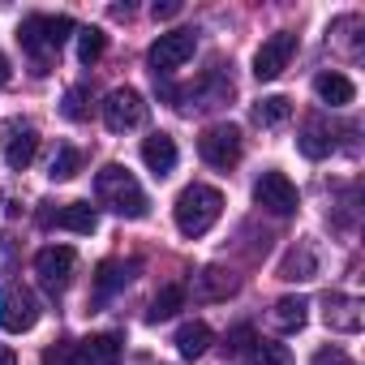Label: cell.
I'll list each match as a JSON object with an SVG mask.
<instances>
[{"instance_id":"obj_31","label":"cell","mask_w":365,"mask_h":365,"mask_svg":"<svg viewBox=\"0 0 365 365\" xmlns=\"http://www.w3.org/2000/svg\"><path fill=\"white\" fill-rule=\"evenodd\" d=\"M309 365H352V356H348L344 348L327 344V348H318V352H314V361H309Z\"/></svg>"},{"instance_id":"obj_9","label":"cell","mask_w":365,"mask_h":365,"mask_svg":"<svg viewBox=\"0 0 365 365\" xmlns=\"http://www.w3.org/2000/svg\"><path fill=\"white\" fill-rule=\"evenodd\" d=\"M142 120H146V99H142L133 86L108 91V99H103V125H108L112 133H129V129H138Z\"/></svg>"},{"instance_id":"obj_17","label":"cell","mask_w":365,"mask_h":365,"mask_svg":"<svg viewBox=\"0 0 365 365\" xmlns=\"http://www.w3.org/2000/svg\"><path fill=\"white\" fill-rule=\"evenodd\" d=\"M314 95H318L327 108H348V103L356 99V86H352V78H348V73L327 69V73H318V78H314Z\"/></svg>"},{"instance_id":"obj_5","label":"cell","mask_w":365,"mask_h":365,"mask_svg":"<svg viewBox=\"0 0 365 365\" xmlns=\"http://www.w3.org/2000/svg\"><path fill=\"white\" fill-rule=\"evenodd\" d=\"M232 95V78L224 69H211L207 78H198L194 86H180V91H168V103L180 108V112H207V108H220L228 103Z\"/></svg>"},{"instance_id":"obj_12","label":"cell","mask_w":365,"mask_h":365,"mask_svg":"<svg viewBox=\"0 0 365 365\" xmlns=\"http://www.w3.org/2000/svg\"><path fill=\"white\" fill-rule=\"evenodd\" d=\"M5 138H0V146H5V163L14 172H26L39 155V129L31 120H5V129H0Z\"/></svg>"},{"instance_id":"obj_13","label":"cell","mask_w":365,"mask_h":365,"mask_svg":"<svg viewBox=\"0 0 365 365\" xmlns=\"http://www.w3.org/2000/svg\"><path fill=\"white\" fill-rule=\"evenodd\" d=\"M39 224H56V228H65V232H78V237H91L95 228H99V211L91 207V202H65V207H56L52 211V202H43V211H39Z\"/></svg>"},{"instance_id":"obj_18","label":"cell","mask_w":365,"mask_h":365,"mask_svg":"<svg viewBox=\"0 0 365 365\" xmlns=\"http://www.w3.org/2000/svg\"><path fill=\"white\" fill-rule=\"evenodd\" d=\"M232 292H237V279L224 267H202L194 275V301H228Z\"/></svg>"},{"instance_id":"obj_10","label":"cell","mask_w":365,"mask_h":365,"mask_svg":"<svg viewBox=\"0 0 365 365\" xmlns=\"http://www.w3.org/2000/svg\"><path fill=\"white\" fill-rule=\"evenodd\" d=\"M297 35L292 31H275L271 39H262V48L254 52V78L258 82H275L284 69H288V61L297 56Z\"/></svg>"},{"instance_id":"obj_20","label":"cell","mask_w":365,"mask_h":365,"mask_svg":"<svg viewBox=\"0 0 365 365\" xmlns=\"http://www.w3.org/2000/svg\"><path fill=\"white\" fill-rule=\"evenodd\" d=\"M314 275H318V254H314V245L297 241V245L284 254V262H279V279H288V284H305V279H314Z\"/></svg>"},{"instance_id":"obj_7","label":"cell","mask_w":365,"mask_h":365,"mask_svg":"<svg viewBox=\"0 0 365 365\" xmlns=\"http://www.w3.org/2000/svg\"><path fill=\"white\" fill-rule=\"evenodd\" d=\"M241 150H245V142H241V129H237V125H211V129H202V138H198V155H202L211 168H220V172L237 168V163H241Z\"/></svg>"},{"instance_id":"obj_2","label":"cell","mask_w":365,"mask_h":365,"mask_svg":"<svg viewBox=\"0 0 365 365\" xmlns=\"http://www.w3.org/2000/svg\"><path fill=\"white\" fill-rule=\"evenodd\" d=\"M224 215V194L215 185H202V180H194V185H185L176 194V207H172V220H176V232L180 237H207Z\"/></svg>"},{"instance_id":"obj_4","label":"cell","mask_w":365,"mask_h":365,"mask_svg":"<svg viewBox=\"0 0 365 365\" xmlns=\"http://www.w3.org/2000/svg\"><path fill=\"white\" fill-rule=\"evenodd\" d=\"M194 52H198V31H168V35H159L150 43L146 65H150V73L159 82V78H172L185 61H194Z\"/></svg>"},{"instance_id":"obj_34","label":"cell","mask_w":365,"mask_h":365,"mask_svg":"<svg viewBox=\"0 0 365 365\" xmlns=\"http://www.w3.org/2000/svg\"><path fill=\"white\" fill-rule=\"evenodd\" d=\"M9 78H14V69H9V56H5V52H0V91H5V86H9Z\"/></svg>"},{"instance_id":"obj_16","label":"cell","mask_w":365,"mask_h":365,"mask_svg":"<svg viewBox=\"0 0 365 365\" xmlns=\"http://www.w3.org/2000/svg\"><path fill=\"white\" fill-rule=\"evenodd\" d=\"M322 305H327V309H322V318H327V327H331V331H344V335H356V331H361V301H356V297L331 292Z\"/></svg>"},{"instance_id":"obj_32","label":"cell","mask_w":365,"mask_h":365,"mask_svg":"<svg viewBox=\"0 0 365 365\" xmlns=\"http://www.w3.org/2000/svg\"><path fill=\"white\" fill-rule=\"evenodd\" d=\"M43 365H73V344H56L43 352Z\"/></svg>"},{"instance_id":"obj_8","label":"cell","mask_w":365,"mask_h":365,"mask_svg":"<svg viewBox=\"0 0 365 365\" xmlns=\"http://www.w3.org/2000/svg\"><path fill=\"white\" fill-rule=\"evenodd\" d=\"M254 202L262 207V211H271V215H297V207H301V194H297V185L284 176V172H262L258 180H254Z\"/></svg>"},{"instance_id":"obj_35","label":"cell","mask_w":365,"mask_h":365,"mask_svg":"<svg viewBox=\"0 0 365 365\" xmlns=\"http://www.w3.org/2000/svg\"><path fill=\"white\" fill-rule=\"evenodd\" d=\"M0 365H18V356H14V348H5V344H0Z\"/></svg>"},{"instance_id":"obj_3","label":"cell","mask_w":365,"mask_h":365,"mask_svg":"<svg viewBox=\"0 0 365 365\" xmlns=\"http://www.w3.org/2000/svg\"><path fill=\"white\" fill-rule=\"evenodd\" d=\"M69 35H73V18H69V14H31V18H22V26H18V43H22V52L35 61V73H48L52 56L65 48Z\"/></svg>"},{"instance_id":"obj_19","label":"cell","mask_w":365,"mask_h":365,"mask_svg":"<svg viewBox=\"0 0 365 365\" xmlns=\"http://www.w3.org/2000/svg\"><path fill=\"white\" fill-rule=\"evenodd\" d=\"M176 138L172 133H150L146 142H142V163L155 172V176H168L172 168H176Z\"/></svg>"},{"instance_id":"obj_23","label":"cell","mask_w":365,"mask_h":365,"mask_svg":"<svg viewBox=\"0 0 365 365\" xmlns=\"http://www.w3.org/2000/svg\"><path fill=\"white\" fill-rule=\"evenodd\" d=\"M271 318H275L279 331H301L305 318H309V301L305 297H279L275 309H271Z\"/></svg>"},{"instance_id":"obj_1","label":"cell","mask_w":365,"mask_h":365,"mask_svg":"<svg viewBox=\"0 0 365 365\" xmlns=\"http://www.w3.org/2000/svg\"><path fill=\"white\" fill-rule=\"evenodd\" d=\"M95 198H99V207H108L120 220H146V211H150L146 190L138 185V176L125 163L99 168V176H95Z\"/></svg>"},{"instance_id":"obj_24","label":"cell","mask_w":365,"mask_h":365,"mask_svg":"<svg viewBox=\"0 0 365 365\" xmlns=\"http://www.w3.org/2000/svg\"><path fill=\"white\" fill-rule=\"evenodd\" d=\"M288 116H292V99H288V95H267V99L254 103V120H258L262 129H275V125H284Z\"/></svg>"},{"instance_id":"obj_29","label":"cell","mask_w":365,"mask_h":365,"mask_svg":"<svg viewBox=\"0 0 365 365\" xmlns=\"http://www.w3.org/2000/svg\"><path fill=\"white\" fill-rule=\"evenodd\" d=\"M61 112H65L69 120H86V116H91V86H82V82H78V86H69V91H65Z\"/></svg>"},{"instance_id":"obj_11","label":"cell","mask_w":365,"mask_h":365,"mask_svg":"<svg viewBox=\"0 0 365 365\" xmlns=\"http://www.w3.org/2000/svg\"><path fill=\"white\" fill-rule=\"evenodd\" d=\"M73 267H78V254H73L69 245H48V250L35 254V275H39V284H43L52 297H61V292L69 288Z\"/></svg>"},{"instance_id":"obj_21","label":"cell","mask_w":365,"mask_h":365,"mask_svg":"<svg viewBox=\"0 0 365 365\" xmlns=\"http://www.w3.org/2000/svg\"><path fill=\"white\" fill-rule=\"evenodd\" d=\"M297 150L305 159H327L335 150V133L322 125V120H305V129L297 133Z\"/></svg>"},{"instance_id":"obj_14","label":"cell","mask_w":365,"mask_h":365,"mask_svg":"<svg viewBox=\"0 0 365 365\" xmlns=\"http://www.w3.org/2000/svg\"><path fill=\"white\" fill-rule=\"evenodd\" d=\"M138 275V262L129 258V262H120V258H108V262H99V271H95V284H91V305H108L116 292H125L129 288V279Z\"/></svg>"},{"instance_id":"obj_30","label":"cell","mask_w":365,"mask_h":365,"mask_svg":"<svg viewBox=\"0 0 365 365\" xmlns=\"http://www.w3.org/2000/svg\"><path fill=\"white\" fill-rule=\"evenodd\" d=\"M254 339H258V335H254V327H250V322H241V327H232V331H228L224 352H228V356H245V352L254 348Z\"/></svg>"},{"instance_id":"obj_28","label":"cell","mask_w":365,"mask_h":365,"mask_svg":"<svg viewBox=\"0 0 365 365\" xmlns=\"http://www.w3.org/2000/svg\"><path fill=\"white\" fill-rule=\"evenodd\" d=\"M103 52H108V35H103L99 26L78 31V61H82V65H95Z\"/></svg>"},{"instance_id":"obj_15","label":"cell","mask_w":365,"mask_h":365,"mask_svg":"<svg viewBox=\"0 0 365 365\" xmlns=\"http://www.w3.org/2000/svg\"><path fill=\"white\" fill-rule=\"evenodd\" d=\"M120 356H125V339L116 331L86 335L82 344H73V365H120Z\"/></svg>"},{"instance_id":"obj_6","label":"cell","mask_w":365,"mask_h":365,"mask_svg":"<svg viewBox=\"0 0 365 365\" xmlns=\"http://www.w3.org/2000/svg\"><path fill=\"white\" fill-rule=\"evenodd\" d=\"M39 322V297L26 284H5L0 288V327L9 335H22Z\"/></svg>"},{"instance_id":"obj_26","label":"cell","mask_w":365,"mask_h":365,"mask_svg":"<svg viewBox=\"0 0 365 365\" xmlns=\"http://www.w3.org/2000/svg\"><path fill=\"white\" fill-rule=\"evenodd\" d=\"M245 365H292V352L275 339H254V348L241 356Z\"/></svg>"},{"instance_id":"obj_27","label":"cell","mask_w":365,"mask_h":365,"mask_svg":"<svg viewBox=\"0 0 365 365\" xmlns=\"http://www.w3.org/2000/svg\"><path fill=\"white\" fill-rule=\"evenodd\" d=\"M78 172H82V150L78 146H56V155L48 163V176L52 180H73Z\"/></svg>"},{"instance_id":"obj_25","label":"cell","mask_w":365,"mask_h":365,"mask_svg":"<svg viewBox=\"0 0 365 365\" xmlns=\"http://www.w3.org/2000/svg\"><path fill=\"white\" fill-rule=\"evenodd\" d=\"M180 305H185V288H180V284H168V288L150 301L146 322H168V318H176V314H180Z\"/></svg>"},{"instance_id":"obj_33","label":"cell","mask_w":365,"mask_h":365,"mask_svg":"<svg viewBox=\"0 0 365 365\" xmlns=\"http://www.w3.org/2000/svg\"><path fill=\"white\" fill-rule=\"evenodd\" d=\"M180 9H185V5H180V0H163V5H159V0H155V5H150V14H155V22H163V18H176Z\"/></svg>"},{"instance_id":"obj_22","label":"cell","mask_w":365,"mask_h":365,"mask_svg":"<svg viewBox=\"0 0 365 365\" xmlns=\"http://www.w3.org/2000/svg\"><path fill=\"white\" fill-rule=\"evenodd\" d=\"M211 344H215V331L207 322H185V327L176 331V352L185 356V361H198Z\"/></svg>"}]
</instances>
